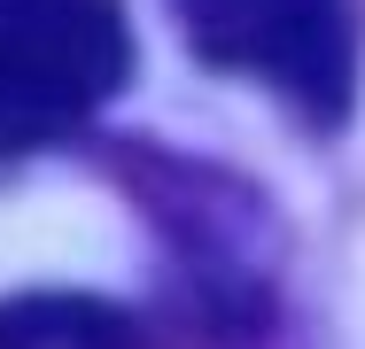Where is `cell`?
<instances>
[{"instance_id": "1", "label": "cell", "mask_w": 365, "mask_h": 349, "mask_svg": "<svg viewBox=\"0 0 365 349\" xmlns=\"http://www.w3.org/2000/svg\"><path fill=\"white\" fill-rule=\"evenodd\" d=\"M171 24L210 70L280 93L311 132H334L358 101L350 0H171Z\"/></svg>"}, {"instance_id": "3", "label": "cell", "mask_w": 365, "mask_h": 349, "mask_svg": "<svg viewBox=\"0 0 365 349\" xmlns=\"http://www.w3.org/2000/svg\"><path fill=\"white\" fill-rule=\"evenodd\" d=\"M0 349H140V318L101 295H0Z\"/></svg>"}, {"instance_id": "2", "label": "cell", "mask_w": 365, "mask_h": 349, "mask_svg": "<svg viewBox=\"0 0 365 349\" xmlns=\"http://www.w3.org/2000/svg\"><path fill=\"white\" fill-rule=\"evenodd\" d=\"M133 70L117 0H0V155L71 140Z\"/></svg>"}]
</instances>
